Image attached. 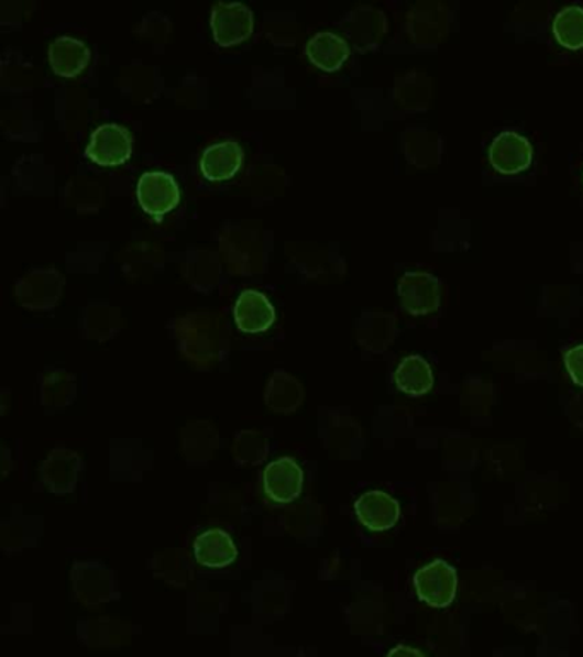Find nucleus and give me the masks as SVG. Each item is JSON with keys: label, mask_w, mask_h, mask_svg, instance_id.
<instances>
[{"label": "nucleus", "mask_w": 583, "mask_h": 657, "mask_svg": "<svg viewBox=\"0 0 583 657\" xmlns=\"http://www.w3.org/2000/svg\"><path fill=\"white\" fill-rule=\"evenodd\" d=\"M394 382L400 393L409 397H421L435 385V373L430 363L419 354H409L397 365Z\"/></svg>", "instance_id": "6ab92c4d"}, {"label": "nucleus", "mask_w": 583, "mask_h": 657, "mask_svg": "<svg viewBox=\"0 0 583 657\" xmlns=\"http://www.w3.org/2000/svg\"><path fill=\"white\" fill-rule=\"evenodd\" d=\"M132 146L134 141L128 129L119 123H103L91 132L86 156L95 165L116 168L131 160Z\"/></svg>", "instance_id": "7ed1b4c3"}, {"label": "nucleus", "mask_w": 583, "mask_h": 657, "mask_svg": "<svg viewBox=\"0 0 583 657\" xmlns=\"http://www.w3.org/2000/svg\"><path fill=\"white\" fill-rule=\"evenodd\" d=\"M73 396L74 379L69 373L57 372L52 373L51 377H46L45 384H43V403L64 406L73 399Z\"/></svg>", "instance_id": "5701e85b"}, {"label": "nucleus", "mask_w": 583, "mask_h": 657, "mask_svg": "<svg viewBox=\"0 0 583 657\" xmlns=\"http://www.w3.org/2000/svg\"><path fill=\"white\" fill-rule=\"evenodd\" d=\"M354 514L366 529L384 533L400 519V504L382 490H370L354 502Z\"/></svg>", "instance_id": "9d476101"}, {"label": "nucleus", "mask_w": 583, "mask_h": 657, "mask_svg": "<svg viewBox=\"0 0 583 657\" xmlns=\"http://www.w3.org/2000/svg\"><path fill=\"white\" fill-rule=\"evenodd\" d=\"M344 31L358 51H370L381 43L387 31L385 14L378 9L361 6L345 15Z\"/></svg>", "instance_id": "ddd939ff"}, {"label": "nucleus", "mask_w": 583, "mask_h": 657, "mask_svg": "<svg viewBox=\"0 0 583 657\" xmlns=\"http://www.w3.org/2000/svg\"><path fill=\"white\" fill-rule=\"evenodd\" d=\"M563 362L564 369L569 372L573 384L583 387V344H576V347L570 348V350L563 354Z\"/></svg>", "instance_id": "b1692460"}, {"label": "nucleus", "mask_w": 583, "mask_h": 657, "mask_svg": "<svg viewBox=\"0 0 583 657\" xmlns=\"http://www.w3.org/2000/svg\"><path fill=\"white\" fill-rule=\"evenodd\" d=\"M234 461L242 466H255L264 461L267 456V440L257 431H242L234 438L233 447Z\"/></svg>", "instance_id": "4be33fe9"}, {"label": "nucleus", "mask_w": 583, "mask_h": 657, "mask_svg": "<svg viewBox=\"0 0 583 657\" xmlns=\"http://www.w3.org/2000/svg\"><path fill=\"white\" fill-rule=\"evenodd\" d=\"M81 458L73 450H52L40 473L46 489L55 495H67L76 486L77 473L81 471Z\"/></svg>", "instance_id": "4468645a"}, {"label": "nucleus", "mask_w": 583, "mask_h": 657, "mask_svg": "<svg viewBox=\"0 0 583 657\" xmlns=\"http://www.w3.org/2000/svg\"><path fill=\"white\" fill-rule=\"evenodd\" d=\"M304 481V469L292 458H279L265 466L262 478L265 493L276 504L295 502L301 495Z\"/></svg>", "instance_id": "0eeeda50"}, {"label": "nucleus", "mask_w": 583, "mask_h": 657, "mask_svg": "<svg viewBox=\"0 0 583 657\" xmlns=\"http://www.w3.org/2000/svg\"><path fill=\"white\" fill-rule=\"evenodd\" d=\"M400 305L413 317L430 316L440 308L441 285L437 276L425 271H409L397 285Z\"/></svg>", "instance_id": "39448f33"}, {"label": "nucleus", "mask_w": 583, "mask_h": 657, "mask_svg": "<svg viewBox=\"0 0 583 657\" xmlns=\"http://www.w3.org/2000/svg\"><path fill=\"white\" fill-rule=\"evenodd\" d=\"M64 277L57 271H35L18 281L15 296L20 304L30 310H46L58 304Z\"/></svg>", "instance_id": "6e6552de"}, {"label": "nucleus", "mask_w": 583, "mask_h": 657, "mask_svg": "<svg viewBox=\"0 0 583 657\" xmlns=\"http://www.w3.org/2000/svg\"><path fill=\"white\" fill-rule=\"evenodd\" d=\"M234 322L245 335L270 331L276 322V308L270 298L257 289H245L233 308Z\"/></svg>", "instance_id": "9b49d317"}, {"label": "nucleus", "mask_w": 583, "mask_h": 657, "mask_svg": "<svg viewBox=\"0 0 583 657\" xmlns=\"http://www.w3.org/2000/svg\"><path fill=\"white\" fill-rule=\"evenodd\" d=\"M554 39L564 48L580 51L583 48V8L582 6H569L561 9L554 15L553 24Z\"/></svg>", "instance_id": "412c9836"}, {"label": "nucleus", "mask_w": 583, "mask_h": 657, "mask_svg": "<svg viewBox=\"0 0 583 657\" xmlns=\"http://www.w3.org/2000/svg\"><path fill=\"white\" fill-rule=\"evenodd\" d=\"M304 403V388L286 372L274 373L265 388V404L276 413H293Z\"/></svg>", "instance_id": "aec40b11"}, {"label": "nucleus", "mask_w": 583, "mask_h": 657, "mask_svg": "<svg viewBox=\"0 0 583 657\" xmlns=\"http://www.w3.org/2000/svg\"><path fill=\"white\" fill-rule=\"evenodd\" d=\"M73 582L77 598L86 606L105 603L112 598L113 591H116L113 573L92 561L76 563L73 570Z\"/></svg>", "instance_id": "f8f14e48"}, {"label": "nucleus", "mask_w": 583, "mask_h": 657, "mask_svg": "<svg viewBox=\"0 0 583 657\" xmlns=\"http://www.w3.org/2000/svg\"><path fill=\"white\" fill-rule=\"evenodd\" d=\"M243 165V150L239 143L223 141L212 144L200 156V174L209 182H228Z\"/></svg>", "instance_id": "dca6fc26"}, {"label": "nucleus", "mask_w": 583, "mask_h": 657, "mask_svg": "<svg viewBox=\"0 0 583 657\" xmlns=\"http://www.w3.org/2000/svg\"><path fill=\"white\" fill-rule=\"evenodd\" d=\"M532 158V144L517 132H502L490 146V163L502 175L520 174L529 168Z\"/></svg>", "instance_id": "1a4fd4ad"}, {"label": "nucleus", "mask_w": 583, "mask_h": 657, "mask_svg": "<svg viewBox=\"0 0 583 657\" xmlns=\"http://www.w3.org/2000/svg\"><path fill=\"white\" fill-rule=\"evenodd\" d=\"M211 30L219 46L242 45L254 33V12L242 2H218L212 6Z\"/></svg>", "instance_id": "20e7f679"}, {"label": "nucleus", "mask_w": 583, "mask_h": 657, "mask_svg": "<svg viewBox=\"0 0 583 657\" xmlns=\"http://www.w3.org/2000/svg\"><path fill=\"white\" fill-rule=\"evenodd\" d=\"M413 584L422 603L431 607H449L457 596L459 576L450 563L437 558L415 573Z\"/></svg>", "instance_id": "f03ea898"}, {"label": "nucleus", "mask_w": 583, "mask_h": 657, "mask_svg": "<svg viewBox=\"0 0 583 657\" xmlns=\"http://www.w3.org/2000/svg\"><path fill=\"white\" fill-rule=\"evenodd\" d=\"M48 62L57 76L74 79L88 69L91 52L81 40L73 36H58L48 46Z\"/></svg>", "instance_id": "2eb2a0df"}, {"label": "nucleus", "mask_w": 583, "mask_h": 657, "mask_svg": "<svg viewBox=\"0 0 583 657\" xmlns=\"http://www.w3.org/2000/svg\"><path fill=\"white\" fill-rule=\"evenodd\" d=\"M135 197L146 215L163 218L178 208L182 194L177 180L172 175L165 172H147L139 178Z\"/></svg>", "instance_id": "423d86ee"}, {"label": "nucleus", "mask_w": 583, "mask_h": 657, "mask_svg": "<svg viewBox=\"0 0 583 657\" xmlns=\"http://www.w3.org/2000/svg\"><path fill=\"white\" fill-rule=\"evenodd\" d=\"M305 52H307L311 66L327 74L338 73L339 69H342L351 55L350 43L330 31H322V33L311 36Z\"/></svg>", "instance_id": "a211bd4d"}, {"label": "nucleus", "mask_w": 583, "mask_h": 657, "mask_svg": "<svg viewBox=\"0 0 583 657\" xmlns=\"http://www.w3.org/2000/svg\"><path fill=\"white\" fill-rule=\"evenodd\" d=\"M387 657H427L421 650L416 649V647L406 646V644H399V646L394 647L391 649V653L387 654Z\"/></svg>", "instance_id": "393cba45"}, {"label": "nucleus", "mask_w": 583, "mask_h": 657, "mask_svg": "<svg viewBox=\"0 0 583 657\" xmlns=\"http://www.w3.org/2000/svg\"><path fill=\"white\" fill-rule=\"evenodd\" d=\"M194 555L200 566L209 569H224L239 558V548L227 530L208 529L194 541Z\"/></svg>", "instance_id": "f3484780"}, {"label": "nucleus", "mask_w": 583, "mask_h": 657, "mask_svg": "<svg viewBox=\"0 0 583 657\" xmlns=\"http://www.w3.org/2000/svg\"><path fill=\"white\" fill-rule=\"evenodd\" d=\"M223 332L224 329L218 326V320L209 316L185 317L177 326L185 357L202 365L216 362L223 354V348L227 347Z\"/></svg>", "instance_id": "f257e3e1"}]
</instances>
